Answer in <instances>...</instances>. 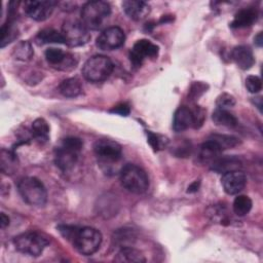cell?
<instances>
[{
  "instance_id": "cell-1",
  "label": "cell",
  "mask_w": 263,
  "mask_h": 263,
  "mask_svg": "<svg viewBox=\"0 0 263 263\" xmlns=\"http://www.w3.org/2000/svg\"><path fill=\"white\" fill-rule=\"evenodd\" d=\"M93 152L105 173H112L113 167L122 157L121 146L110 139H99L93 144Z\"/></svg>"
},
{
  "instance_id": "cell-2",
  "label": "cell",
  "mask_w": 263,
  "mask_h": 263,
  "mask_svg": "<svg viewBox=\"0 0 263 263\" xmlns=\"http://www.w3.org/2000/svg\"><path fill=\"white\" fill-rule=\"evenodd\" d=\"M82 148V141L76 137H68L62 141L60 147L54 152V162L57 166L67 172L74 167L78 160L79 152Z\"/></svg>"
},
{
  "instance_id": "cell-3",
  "label": "cell",
  "mask_w": 263,
  "mask_h": 263,
  "mask_svg": "<svg viewBox=\"0 0 263 263\" xmlns=\"http://www.w3.org/2000/svg\"><path fill=\"white\" fill-rule=\"evenodd\" d=\"M111 13V6L106 1H88L81 8V22L88 30L100 29Z\"/></svg>"
},
{
  "instance_id": "cell-4",
  "label": "cell",
  "mask_w": 263,
  "mask_h": 263,
  "mask_svg": "<svg viewBox=\"0 0 263 263\" xmlns=\"http://www.w3.org/2000/svg\"><path fill=\"white\" fill-rule=\"evenodd\" d=\"M17 190L25 202L42 206L47 200V192L43 183L35 177H24L17 182Z\"/></svg>"
},
{
  "instance_id": "cell-5",
  "label": "cell",
  "mask_w": 263,
  "mask_h": 263,
  "mask_svg": "<svg viewBox=\"0 0 263 263\" xmlns=\"http://www.w3.org/2000/svg\"><path fill=\"white\" fill-rule=\"evenodd\" d=\"M120 182L127 191L135 194H142L149 187V179L145 171L133 163H127L121 167Z\"/></svg>"
},
{
  "instance_id": "cell-6",
  "label": "cell",
  "mask_w": 263,
  "mask_h": 263,
  "mask_svg": "<svg viewBox=\"0 0 263 263\" xmlns=\"http://www.w3.org/2000/svg\"><path fill=\"white\" fill-rule=\"evenodd\" d=\"M49 243V239L43 233L37 231H27L21 233L13 238L15 249L32 257H38Z\"/></svg>"
},
{
  "instance_id": "cell-7",
  "label": "cell",
  "mask_w": 263,
  "mask_h": 263,
  "mask_svg": "<svg viewBox=\"0 0 263 263\" xmlns=\"http://www.w3.org/2000/svg\"><path fill=\"white\" fill-rule=\"evenodd\" d=\"M113 69L114 65L108 57L97 54L89 58L84 63L82 67V75L90 82H101L111 75Z\"/></svg>"
},
{
  "instance_id": "cell-8",
  "label": "cell",
  "mask_w": 263,
  "mask_h": 263,
  "mask_svg": "<svg viewBox=\"0 0 263 263\" xmlns=\"http://www.w3.org/2000/svg\"><path fill=\"white\" fill-rule=\"evenodd\" d=\"M74 248L84 256L95 254L102 243L101 232L93 227L78 228L72 239Z\"/></svg>"
},
{
  "instance_id": "cell-9",
  "label": "cell",
  "mask_w": 263,
  "mask_h": 263,
  "mask_svg": "<svg viewBox=\"0 0 263 263\" xmlns=\"http://www.w3.org/2000/svg\"><path fill=\"white\" fill-rule=\"evenodd\" d=\"M61 33L65 43L70 46H81L90 39L88 29L76 18H67L63 23Z\"/></svg>"
},
{
  "instance_id": "cell-10",
  "label": "cell",
  "mask_w": 263,
  "mask_h": 263,
  "mask_svg": "<svg viewBox=\"0 0 263 263\" xmlns=\"http://www.w3.org/2000/svg\"><path fill=\"white\" fill-rule=\"evenodd\" d=\"M125 41V34L119 27L105 29L97 38V46L102 50H113L120 47Z\"/></svg>"
},
{
  "instance_id": "cell-11",
  "label": "cell",
  "mask_w": 263,
  "mask_h": 263,
  "mask_svg": "<svg viewBox=\"0 0 263 263\" xmlns=\"http://www.w3.org/2000/svg\"><path fill=\"white\" fill-rule=\"evenodd\" d=\"M158 46L147 39L138 40L129 51V61L136 68L141 67L146 58H156Z\"/></svg>"
},
{
  "instance_id": "cell-12",
  "label": "cell",
  "mask_w": 263,
  "mask_h": 263,
  "mask_svg": "<svg viewBox=\"0 0 263 263\" xmlns=\"http://www.w3.org/2000/svg\"><path fill=\"white\" fill-rule=\"evenodd\" d=\"M58 5L57 1L51 0H42V1H25L24 2V10L25 12L33 20L42 22L47 20L54 7Z\"/></svg>"
},
{
  "instance_id": "cell-13",
  "label": "cell",
  "mask_w": 263,
  "mask_h": 263,
  "mask_svg": "<svg viewBox=\"0 0 263 263\" xmlns=\"http://www.w3.org/2000/svg\"><path fill=\"white\" fill-rule=\"evenodd\" d=\"M221 183L224 191L229 195H233L239 193L245 188L247 184V177L240 170L232 171L223 174Z\"/></svg>"
},
{
  "instance_id": "cell-14",
  "label": "cell",
  "mask_w": 263,
  "mask_h": 263,
  "mask_svg": "<svg viewBox=\"0 0 263 263\" xmlns=\"http://www.w3.org/2000/svg\"><path fill=\"white\" fill-rule=\"evenodd\" d=\"M46 61L54 68L60 70H69L75 68L73 55L63 51L60 48L50 47L45 51Z\"/></svg>"
},
{
  "instance_id": "cell-15",
  "label": "cell",
  "mask_w": 263,
  "mask_h": 263,
  "mask_svg": "<svg viewBox=\"0 0 263 263\" xmlns=\"http://www.w3.org/2000/svg\"><path fill=\"white\" fill-rule=\"evenodd\" d=\"M122 8L126 15L134 21L144 20L150 13L149 4L139 0H125L122 2Z\"/></svg>"
},
{
  "instance_id": "cell-16",
  "label": "cell",
  "mask_w": 263,
  "mask_h": 263,
  "mask_svg": "<svg viewBox=\"0 0 263 263\" xmlns=\"http://www.w3.org/2000/svg\"><path fill=\"white\" fill-rule=\"evenodd\" d=\"M194 127V115L192 109L181 106L179 107L174 114L173 128L175 132H183L189 127Z\"/></svg>"
},
{
  "instance_id": "cell-17",
  "label": "cell",
  "mask_w": 263,
  "mask_h": 263,
  "mask_svg": "<svg viewBox=\"0 0 263 263\" xmlns=\"http://www.w3.org/2000/svg\"><path fill=\"white\" fill-rule=\"evenodd\" d=\"M231 58L241 70H249L255 63L252 49L246 45L235 46L231 51Z\"/></svg>"
},
{
  "instance_id": "cell-18",
  "label": "cell",
  "mask_w": 263,
  "mask_h": 263,
  "mask_svg": "<svg viewBox=\"0 0 263 263\" xmlns=\"http://www.w3.org/2000/svg\"><path fill=\"white\" fill-rule=\"evenodd\" d=\"M241 166L240 160L235 156H220L211 164V168L218 174L237 171L240 170Z\"/></svg>"
},
{
  "instance_id": "cell-19",
  "label": "cell",
  "mask_w": 263,
  "mask_h": 263,
  "mask_svg": "<svg viewBox=\"0 0 263 263\" xmlns=\"http://www.w3.org/2000/svg\"><path fill=\"white\" fill-rule=\"evenodd\" d=\"M222 151L223 149L220 147V145L210 138L200 146L199 158L202 162H209L212 164L218 157H220Z\"/></svg>"
},
{
  "instance_id": "cell-20",
  "label": "cell",
  "mask_w": 263,
  "mask_h": 263,
  "mask_svg": "<svg viewBox=\"0 0 263 263\" xmlns=\"http://www.w3.org/2000/svg\"><path fill=\"white\" fill-rule=\"evenodd\" d=\"M258 18V12L255 8H243L235 13L230 24L231 28H246L252 26Z\"/></svg>"
},
{
  "instance_id": "cell-21",
  "label": "cell",
  "mask_w": 263,
  "mask_h": 263,
  "mask_svg": "<svg viewBox=\"0 0 263 263\" xmlns=\"http://www.w3.org/2000/svg\"><path fill=\"white\" fill-rule=\"evenodd\" d=\"M114 261L119 263H142L146 262V258L139 250L133 247H124L116 254Z\"/></svg>"
},
{
  "instance_id": "cell-22",
  "label": "cell",
  "mask_w": 263,
  "mask_h": 263,
  "mask_svg": "<svg viewBox=\"0 0 263 263\" xmlns=\"http://www.w3.org/2000/svg\"><path fill=\"white\" fill-rule=\"evenodd\" d=\"M59 91L66 98H75L81 93L82 86L77 78H67L59 85Z\"/></svg>"
},
{
  "instance_id": "cell-23",
  "label": "cell",
  "mask_w": 263,
  "mask_h": 263,
  "mask_svg": "<svg viewBox=\"0 0 263 263\" xmlns=\"http://www.w3.org/2000/svg\"><path fill=\"white\" fill-rule=\"evenodd\" d=\"M212 119H213L214 123H216L217 125H220V126L234 127L237 124L236 117L233 114H231L230 112H228L226 109L217 108L212 115Z\"/></svg>"
},
{
  "instance_id": "cell-24",
  "label": "cell",
  "mask_w": 263,
  "mask_h": 263,
  "mask_svg": "<svg viewBox=\"0 0 263 263\" xmlns=\"http://www.w3.org/2000/svg\"><path fill=\"white\" fill-rule=\"evenodd\" d=\"M33 138L39 143H45L49 138V125L43 118H37L32 123Z\"/></svg>"
},
{
  "instance_id": "cell-25",
  "label": "cell",
  "mask_w": 263,
  "mask_h": 263,
  "mask_svg": "<svg viewBox=\"0 0 263 263\" xmlns=\"http://www.w3.org/2000/svg\"><path fill=\"white\" fill-rule=\"evenodd\" d=\"M36 42L38 44H46V43H65L62 33L58 32L53 29H44L41 30L36 38Z\"/></svg>"
},
{
  "instance_id": "cell-26",
  "label": "cell",
  "mask_w": 263,
  "mask_h": 263,
  "mask_svg": "<svg viewBox=\"0 0 263 263\" xmlns=\"http://www.w3.org/2000/svg\"><path fill=\"white\" fill-rule=\"evenodd\" d=\"M17 166V157L12 151L1 150V171L5 174H12Z\"/></svg>"
},
{
  "instance_id": "cell-27",
  "label": "cell",
  "mask_w": 263,
  "mask_h": 263,
  "mask_svg": "<svg viewBox=\"0 0 263 263\" xmlns=\"http://www.w3.org/2000/svg\"><path fill=\"white\" fill-rule=\"evenodd\" d=\"M13 57L20 61H30L34 54L33 47L29 41H20L13 48Z\"/></svg>"
},
{
  "instance_id": "cell-28",
  "label": "cell",
  "mask_w": 263,
  "mask_h": 263,
  "mask_svg": "<svg viewBox=\"0 0 263 263\" xmlns=\"http://www.w3.org/2000/svg\"><path fill=\"white\" fill-rule=\"evenodd\" d=\"M136 233L130 228H122L118 229L116 233H114V240L116 243H118L121 248L124 247H130L135 240H136Z\"/></svg>"
},
{
  "instance_id": "cell-29",
  "label": "cell",
  "mask_w": 263,
  "mask_h": 263,
  "mask_svg": "<svg viewBox=\"0 0 263 263\" xmlns=\"http://www.w3.org/2000/svg\"><path fill=\"white\" fill-rule=\"evenodd\" d=\"M253 202L252 199L247 196V195H238L235 197L232 208H233V212L234 214H236L237 216H245L247 215L251 209H252Z\"/></svg>"
},
{
  "instance_id": "cell-30",
  "label": "cell",
  "mask_w": 263,
  "mask_h": 263,
  "mask_svg": "<svg viewBox=\"0 0 263 263\" xmlns=\"http://www.w3.org/2000/svg\"><path fill=\"white\" fill-rule=\"evenodd\" d=\"M17 37V29L14 26L11 20H7V22L1 27V47H4L6 44L10 43Z\"/></svg>"
},
{
  "instance_id": "cell-31",
  "label": "cell",
  "mask_w": 263,
  "mask_h": 263,
  "mask_svg": "<svg viewBox=\"0 0 263 263\" xmlns=\"http://www.w3.org/2000/svg\"><path fill=\"white\" fill-rule=\"evenodd\" d=\"M211 139L216 141L223 150L235 147L236 145L239 144V141L237 138L232 136H227V135H213Z\"/></svg>"
},
{
  "instance_id": "cell-32",
  "label": "cell",
  "mask_w": 263,
  "mask_h": 263,
  "mask_svg": "<svg viewBox=\"0 0 263 263\" xmlns=\"http://www.w3.org/2000/svg\"><path fill=\"white\" fill-rule=\"evenodd\" d=\"M147 136H148V142L154 150L163 149V147H165L166 144H167V140L165 138L157 135V134H153L151 132H148Z\"/></svg>"
},
{
  "instance_id": "cell-33",
  "label": "cell",
  "mask_w": 263,
  "mask_h": 263,
  "mask_svg": "<svg viewBox=\"0 0 263 263\" xmlns=\"http://www.w3.org/2000/svg\"><path fill=\"white\" fill-rule=\"evenodd\" d=\"M246 87L251 93H258L262 89V81L258 76L250 75L246 78Z\"/></svg>"
},
{
  "instance_id": "cell-34",
  "label": "cell",
  "mask_w": 263,
  "mask_h": 263,
  "mask_svg": "<svg viewBox=\"0 0 263 263\" xmlns=\"http://www.w3.org/2000/svg\"><path fill=\"white\" fill-rule=\"evenodd\" d=\"M216 104L218 106V108L220 109H226L229 107H233L235 105V99L233 96H231L230 93L227 92H223L221 93L216 101Z\"/></svg>"
},
{
  "instance_id": "cell-35",
  "label": "cell",
  "mask_w": 263,
  "mask_h": 263,
  "mask_svg": "<svg viewBox=\"0 0 263 263\" xmlns=\"http://www.w3.org/2000/svg\"><path fill=\"white\" fill-rule=\"evenodd\" d=\"M77 229H78L77 227L71 226V225H60L59 226V231L61 232V234L65 238H67L68 240H71V241H72V239L74 237V234H75Z\"/></svg>"
},
{
  "instance_id": "cell-36",
  "label": "cell",
  "mask_w": 263,
  "mask_h": 263,
  "mask_svg": "<svg viewBox=\"0 0 263 263\" xmlns=\"http://www.w3.org/2000/svg\"><path fill=\"white\" fill-rule=\"evenodd\" d=\"M205 87H206L205 84H203V83H201V82H195V83L192 85L191 89H190V97L193 98L192 100L198 98V97L201 95V92H199V90L205 91Z\"/></svg>"
},
{
  "instance_id": "cell-37",
  "label": "cell",
  "mask_w": 263,
  "mask_h": 263,
  "mask_svg": "<svg viewBox=\"0 0 263 263\" xmlns=\"http://www.w3.org/2000/svg\"><path fill=\"white\" fill-rule=\"evenodd\" d=\"M110 112L117 113L121 116H127L129 114V107L126 104H120L115 106L113 109H111Z\"/></svg>"
},
{
  "instance_id": "cell-38",
  "label": "cell",
  "mask_w": 263,
  "mask_h": 263,
  "mask_svg": "<svg viewBox=\"0 0 263 263\" xmlns=\"http://www.w3.org/2000/svg\"><path fill=\"white\" fill-rule=\"evenodd\" d=\"M0 221H1V227H2V228H5L6 226L9 225V218H8V216H6L4 213H1Z\"/></svg>"
},
{
  "instance_id": "cell-39",
  "label": "cell",
  "mask_w": 263,
  "mask_h": 263,
  "mask_svg": "<svg viewBox=\"0 0 263 263\" xmlns=\"http://www.w3.org/2000/svg\"><path fill=\"white\" fill-rule=\"evenodd\" d=\"M198 186H199V181H195L193 182L189 187H188V192H196L198 190Z\"/></svg>"
},
{
  "instance_id": "cell-40",
  "label": "cell",
  "mask_w": 263,
  "mask_h": 263,
  "mask_svg": "<svg viewBox=\"0 0 263 263\" xmlns=\"http://www.w3.org/2000/svg\"><path fill=\"white\" fill-rule=\"evenodd\" d=\"M254 41H255V43H256L258 46H261V45H262V41H263V39H262V32H259L258 35L255 36Z\"/></svg>"
}]
</instances>
